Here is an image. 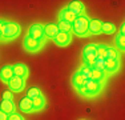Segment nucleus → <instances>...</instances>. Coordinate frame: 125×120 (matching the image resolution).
Instances as JSON below:
<instances>
[{"label":"nucleus","mask_w":125,"mask_h":120,"mask_svg":"<svg viewBox=\"0 0 125 120\" xmlns=\"http://www.w3.org/2000/svg\"><path fill=\"white\" fill-rule=\"evenodd\" d=\"M88 25H89V19L87 16L81 15L72 23V32H75L79 36H84L88 34Z\"/></svg>","instance_id":"1"},{"label":"nucleus","mask_w":125,"mask_h":120,"mask_svg":"<svg viewBox=\"0 0 125 120\" xmlns=\"http://www.w3.org/2000/svg\"><path fill=\"white\" fill-rule=\"evenodd\" d=\"M20 32V27L13 22H4L3 24V29H1V39L4 40H10L13 39L19 35Z\"/></svg>","instance_id":"2"},{"label":"nucleus","mask_w":125,"mask_h":120,"mask_svg":"<svg viewBox=\"0 0 125 120\" xmlns=\"http://www.w3.org/2000/svg\"><path fill=\"white\" fill-rule=\"evenodd\" d=\"M28 36L35 40H39V41H43L44 39V27L41 24H32L28 29Z\"/></svg>","instance_id":"3"},{"label":"nucleus","mask_w":125,"mask_h":120,"mask_svg":"<svg viewBox=\"0 0 125 120\" xmlns=\"http://www.w3.org/2000/svg\"><path fill=\"white\" fill-rule=\"evenodd\" d=\"M84 87L87 89V94L88 96H93L96 94H99L100 89H101V83L100 82H94L92 79H87L84 83Z\"/></svg>","instance_id":"4"},{"label":"nucleus","mask_w":125,"mask_h":120,"mask_svg":"<svg viewBox=\"0 0 125 120\" xmlns=\"http://www.w3.org/2000/svg\"><path fill=\"white\" fill-rule=\"evenodd\" d=\"M8 85H10V91L13 92H19L24 88V77H19V76H13L11 77V80L8 82Z\"/></svg>","instance_id":"5"},{"label":"nucleus","mask_w":125,"mask_h":120,"mask_svg":"<svg viewBox=\"0 0 125 120\" xmlns=\"http://www.w3.org/2000/svg\"><path fill=\"white\" fill-rule=\"evenodd\" d=\"M40 47H41V41L35 40V39L29 37V36H27L24 39V48L27 51H29V52H36V51L40 49Z\"/></svg>","instance_id":"6"},{"label":"nucleus","mask_w":125,"mask_h":120,"mask_svg":"<svg viewBox=\"0 0 125 120\" xmlns=\"http://www.w3.org/2000/svg\"><path fill=\"white\" fill-rule=\"evenodd\" d=\"M67 10H68V11H71L72 13H75L76 16L79 17V16H81L83 11H84V5H83V3H81V1H71Z\"/></svg>","instance_id":"7"},{"label":"nucleus","mask_w":125,"mask_h":120,"mask_svg":"<svg viewBox=\"0 0 125 120\" xmlns=\"http://www.w3.org/2000/svg\"><path fill=\"white\" fill-rule=\"evenodd\" d=\"M11 77H13V71H12V65H4L0 70V79L3 82L8 83L11 80Z\"/></svg>","instance_id":"8"},{"label":"nucleus","mask_w":125,"mask_h":120,"mask_svg":"<svg viewBox=\"0 0 125 120\" xmlns=\"http://www.w3.org/2000/svg\"><path fill=\"white\" fill-rule=\"evenodd\" d=\"M59 34V28H57V24H47L44 25V35L47 37L51 39H55Z\"/></svg>","instance_id":"9"},{"label":"nucleus","mask_w":125,"mask_h":120,"mask_svg":"<svg viewBox=\"0 0 125 120\" xmlns=\"http://www.w3.org/2000/svg\"><path fill=\"white\" fill-rule=\"evenodd\" d=\"M12 71H13V76H19V77H25L28 75V70L24 64L17 63V64L12 65Z\"/></svg>","instance_id":"10"},{"label":"nucleus","mask_w":125,"mask_h":120,"mask_svg":"<svg viewBox=\"0 0 125 120\" xmlns=\"http://www.w3.org/2000/svg\"><path fill=\"white\" fill-rule=\"evenodd\" d=\"M118 59H105L104 61V67H105V72H115L118 68Z\"/></svg>","instance_id":"11"},{"label":"nucleus","mask_w":125,"mask_h":120,"mask_svg":"<svg viewBox=\"0 0 125 120\" xmlns=\"http://www.w3.org/2000/svg\"><path fill=\"white\" fill-rule=\"evenodd\" d=\"M53 40H55L56 44H59V46H67V44H69V41H71V34L59 32L57 36H56Z\"/></svg>","instance_id":"12"},{"label":"nucleus","mask_w":125,"mask_h":120,"mask_svg":"<svg viewBox=\"0 0 125 120\" xmlns=\"http://www.w3.org/2000/svg\"><path fill=\"white\" fill-rule=\"evenodd\" d=\"M0 109H1L3 112H5L7 115L13 113V111H15L13 101L12 100H1V103H0Z\"/></svg>","instance_id":"13"},{"label":"nucleus","mask_w":125,"mask_h":120,"mask_svg":"<svg viewBox=\"0 0 125 120\" xmlns=\"http://www.w3.org/2000/svg\"><path fill=\"white\" fill-rule=\"evenodd\" d=\"M101 23L100 20L94 19V20H89V25H88V32L89 34H99L101 32Z\"/></svg>","instance_id":"14"},{"label":"nucleus","mask_w":125,"mask_h":120,"mask_svg":"<svg viewBox=\"0 0 125 120\" xmlns=\"http://www.w3.org/2000/svg\"><path fill=\"white\" fill-rule=\"evenodd\" d=\"M19 107H20V109H21L23 112H29V111H32L33 109V107H32V99H29L28 96L23 97L21 100H20Z\"/></svg>","instance_id":"15"},{"label":"nucleus","mask_w":125,"mask_h":120,"mask_svg":"<svg viewBox=\"0 0 125 120\" xmlns=\"http://www.w3.org/2000/svg\"><path fill=\"white\" fill-rule=\"evenodd\" d=\"M77 19V16L75 13H72L71 11H68V10H64L61 12V15H60V20H64V22H68V23H71L72 24L75 20Z\"/></svg>","instance_id":"16"},{"label":"nucleus","mask_w":125,"mask_h":120,"mask_svg":"<svg viewBox=\"0 0 125 120\" xmlns=\"http://www.w3.org/2000/svg\"><path fill=\"white\" fill-rule=\"evenodd\" d=\"M44 106H45V99H44L43 95L36 96V97L32 99V107H33V109H41Z\"/></svg>","instance_id":"17"},{"label":"nucleus","mask_w":125,"mask_h":120,"mask_svg":"<svg viewBox=\"0 0 125 120\" xmlns=\"http://www.w3.org/2000/svg\"><path fill=\"white\" fill-rule=\"evenodd\" d=\"M57 28H59V32L71 34V32H72V24L68 23V22H64V20H60L57 24Z\"/></svg>","instance_id":"18"},{"label":"nucleus","mask_w":125,"mask_h":120,"mask_svg":"<svg viewBox=\"0 0 125 120\" xmlns=\"http://www.w3.org/2000/svg\"><path fill=\"white\" fill-rule=\"evenodd\" d=\"M104 77H105V72L97 71V70H94V68H92V71H91V79L92 80H94V82H101Z\"/></svg>","instance_id":"19"},{"label":"nucleus","mask_w":125,"mask_h":120,"mask_svg":"<svg viewBox=\"0 0 125 120\" xmlns=\"http://www.w3.org/2000/svg\"><path fill=\"white\" fill-rule=\"evenodd\" d=\"M85 80H87V79H84V77H83L79 73V72H77L75 76L72 77V83H73V85H75L76 88H79V87H83V85H84Z\"/></svg>","instance_id":"20"},{"label":"nucleus","mask_w":125,"mask_h":120,"mask_svg":"<svg viewBox=\"0 0 125 120\" xmlns=\"http://www.w3.org/2000/svg\"><path fill=\"white\" fill-rule=\"evenodd\" d=\"M115 31H116V28L112 23H103L101 24V32H104V34H113Z\"/></svg>","instance_id":"21"},{"label":"nucleus","mask_w":125,"mask_h":120,"mask_svg":"<svg viewBox=\"0 0 125 120\" xmlns=\"http://www.w3.org/2000/svg\"><path fill=\"white\" fill-rule=\"evenodd\" d=\"M91 71H92V68H89L87 64L85 65H83L81 68H80V71H79V73L81 75L84 79H91Z\"/></svg>","instance_id":"22"},{"label":"nucleus","mask_w":125,"mask_h":120,"mask_svg":"<svg viewBox=\"0 0 125 120\" xmlns=\"http://www.w3.org/2000/svg\"><path fill=\"white\" fill-rule=\"evenodd\" d=\"M117 51L115 48H106L105 52V59H117Z\"/></svg>","instance_id":"23"},{"label":"nucleus","mask_w":125,"mask_h":120,"mask_svg":"<svg viewBox=\"0 0 125 120\" xmlns=\"http://www.w3.org/2000/svg\"><path fill=\"white\" fill-rule=\"evenodd\" d=\"M40 91H39V88H36V87H32V88L28 89V94H27V96H28L29 99H33L36 97V96H40Z\"/></svg>","instance_id":"24"},{"label":"nucleus","mask_w":125,"mask_h":120,"mask_svg":"<svg viewBox=\"0 0 125 120\" xmlns=\"http://www.w3.org/2000/svg\"><path fill=\"white\" fill-rule=\"evenodd\" d=\"M116 44L118 46L120 49H124L125 48V36L124 35H117V37H116Z\"/></svg>","instance_id":"25"},{"label":"nucleus","mask_w":125,"mask_h":120,"mask_svg":"<svg viewBox=\"0 0 125 120\" xmlns=\"http://www.w3.org/2000/svg\"><path fill=\"white\" fill-rule=\"evenodd\" d=\"M106 46H104V44H100V46H97V56H100V58H104L105 59V52H106Z\"/></svg>","instance_id":"26"},{"label":"nucleus","mask_w":125,"mask_h":120,"mask_svg":"<svg viewBox=\"0 0 125 120\" xmlns=\"http://www.w3.org/2000/svg\"><path fill=\"white\" fill-rule=\"evenodd\" d=\"M13 99V95H12V91H4L3 92V100H12Z\"/></svg>","instance_id":"27"},{"label":"nucleus","mask_w":125,"mask_h":120,"mask_svg":"<svg viewBox=\"0 0 125 120\" xmlns=\"http://www.w3.org/2000/svg\"><path fill=\"white\" fill-rule=\"evenodd\" d=\"M8 120H24V119H23L19 113H15L13 112V113H11V115L8 116Z\"/></svg>","instance_id":"28"},{"label":"nucleus","mask_w":125,"mask_h":120,"mask_svg":"<svg viewBox=\"0 0 125 120\" xmlns=\"http://www.w3.org/2000/svg\"><path fill=\"white\" fill-rule=\"evenodd\" d=\"M77 89V92H79L80 95H83V96H88L87 94V89H85V87L83 85V87H79V88H76Z\"/></svg>","instance_id":"29"},{"label":"nucleus","mask_w":125,"mask_h":120,"mask_svg":"<svg viewBox=\"0 0 125 120\" xmlns=\"http://www.w3.org/2000/svg\"><path fill=\"white\" fill-rule=\"evenodd\" d=\"M8 116L10 115H7L5 112H3V111L0 109V120H8Z\"/></svg>","instance_id":"30"},{"label":"nucleus","mask_w":125,"mask_h":120,"mask_svg":"<svg viewBox=\"0 0 125 120\" xmlns=\"http://www.w3.org/2000/svg\"><path fill=\"white\" fill-rule=\"evenodd\" d=\"M120 35H125V25L124 24L121 25V28H120Z\"/></svg>","instance_id":"31"},{"label":"nucleus","mask_w":125,"mask_h":120,"mask_svg":"<svg viewBox=\"0 0 125 120\" xmlns=\"http://www.w3.org/2000/svg\"><path fill=\"white\" fill-rule=\"evenodd\" d=\"M3 24H4V22H3V20H0V37H1V29H3Z\"/></svg>","instance_id":"32"}]
</instances>
